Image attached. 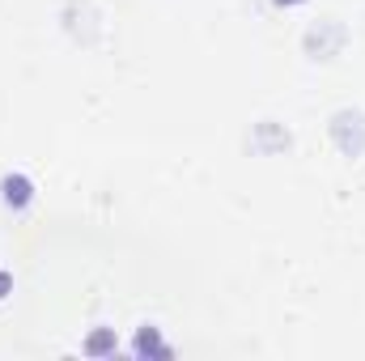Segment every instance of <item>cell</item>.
<instances>
[{"label": "cell", "instance_id": "277c9868", "mask_svg": "<svg viewBox=\"0 0 365 361\" xmlns=\"http://www.w3.org/2000/svg\"><path fill=\"white\" fill-rule=\"evenodd\" d=\"M289 145H293V136H289V128L276 123V119H259L255 132H251V149H255V153H280V149H289Z\"/></svg>", "mask_w": 365, "mask_h": 361}, {"label": "cell", "instance_id": "52a82bcc", "mask_svg": "<svg viewBox=\"0 0 365 361\" xmlns=\"http://www.w3.org/2000/svg\"><path fill=\"white\" fill-rule=\"evenodd\" d=\"M115 349H119L115 327H93L90 336H86V353H90V357H110Z\"/></svg>", "mask_w": 365, "mask_h": 361}, {"label": "cell", "instance_id": "3957f363", "mask_svg": "<svg viewBox=\"0 0 365 361\" xmlns=\"http://www.w3.org/2000/svg\"><path fill=\"white\" fill-rule=\"evenodd\" d=\"M98 21H102V13L93 9V0H68L64 4V26H68V34L77 43H93L98 39Z\"/></svg>", "mask_w": 365, "mask_h": 361}, {"label": "cell", "instance_id": "6da1fadb", "mask_svg": "<svg viewBox=\"0 0 365 361\" xmlns=\"http://www.w3.org/2000/svg\"><path fill=\"white\" fill-rule=\"evenodd\" d=\"M344 43H349V26H344L340 17L314 21V26L306 30V39H302V47H306L310 60H336V56L344 51Z\"/></svg>", "mask_w": 365, "mask_h": 361}, {"label": "cell", "instance_id": "5b68a950", "mask_svg": "<svg viewBox=\"0 0 365 361\" xmlns=\"http://www.w3.org/2000/svg\"><path fill=\"white\" fill-rule=\"evenodd\" d=\"M0 200H4V208L21 213V208H30V200H34V183L26 179L21 171H9V175L0 179Z\"/></svg>", "mask_w": 365, "mask_h": 361}, {"label": "cell", "instance_id": "9c48e42d", "mask_svg": "<svg viewBox=\"0 0 365 361\" xmlns=\"http://www.w3.org/2000/svg\"><path fill=\"white\" fill-rule=\"evenodd\" d=\"M276 4H302V0H276Z\"/></svg>", "mask_w": 365, "mask_h": 361}, {"label": "cell", "instance_id": "ba28073f", "mask_svg": "<svg viewBox=\"0 0 365 361\" xmlns=\"http://www.w3.org/2000/svg\"><path fill=\"white\" fill-rule=\"evenodd\" d=\"M9 293H13V276H9V272H0V302H4Z\"/></svg>", "mask_w": 365, "mask_h": 361}, {"label": "cell", "instance_id": "7a4b0ae2", "mask_svg": "<svg viewBox=\"0 0 365 361\" xmlns=\"http://www.w3.org/2000/svg\"><path fill=\"white\" fill-rule=\"evenodd\" d=\"M327 132H331V141H336V149H340L344 158H361L365 153V115L361 111L340 106V111L331 115Z\"/></svg>", "mask_w": 365, "mask_h": 361}, {"label": "cell", "instance_id": "8992f818", "mask_svg": "<svg viewBox=\"0 0 365 361\" xmlns=\"http://www.w3.org/2000/svg\"><path fill=\"white\" fill-rule=\"evenodd\" d=\"M132 353H136V357H170L175 349H170V345H162L158 327H140V332H136V340H132Z\"/></svg>", "mask_w": 365, "mask_h": 361}]
</instances>
